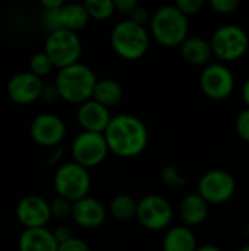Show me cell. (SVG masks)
I'll return each mask as SVG.
<instances>
[{
    "label": "cell",
    "mask_w": 249,
    "mask_h": 251,
    "mask_svg": "<svg viewBox=\"0 0 249 251\" xmlns=\"http://www.w3.org/2000/svg\"><path fill=\"white\" fill-rule=\"evenodd\" d=\"M104 137L109 150L120 157H135L141 154L148 144V131L145 124L132 115L113 116Z\"/></svg>",
    "instance_id": "cell-1"
},
{
    "label": "cell",
    "mask_w": 249,
    "mask_h": 251,
    "mask_svg": "<svg viewBox=\"0 0 249 251\" xmlns=\"http://www.w3.org/2000/svg\"><path fill=\"white\" fill-rule=\"evenodd\" d=\"M97 81L98 79L94 71L90 66L78 62L68 68L59 69L54 84L63 100L82 104L92 99Z\"/></svg>",
    "instance_id": "cell-2"
},
{
    "label": "cell",
    "mask_w": 249,
    "mask_h": 251,
    "mask_svg": "<svg viewBox=\"0 0 249 251\" xmlns=\"http://www.w3.org/2000/svg\"><path fill=\"white\" fill-rule=\"evenodd\" d=\"M151 32L154 38L166 47L182 46L189 32L188 16L175 4L161 6L151 18Z\"/></svg>",
    "instance_id": "cell-3"
},
{
    "label": "cell",
    "mask_w": 249,
    "mask_h": 251,
    "mask_svg": "<svg viewBox=\"0 0 249 251\" xmlns=\"http://www.w3.org/2000/svg\"><path fill=\"white\" fill-rule=\"evenodd\" d=\"M113 50L126 60L141 59L150 47V34L144 25L131 19L122 21L112 29L110 35Z\"/></svg>",
    "instance_id": "cell-4"
},
{
    "label": "cell",
    "mask_w": 249,
    "mask_h": 251,
    "mask_svg": "<svg viewBox=\"0 0 249 251\" xmlns=\"http://www.w3.org/2000/svg\"><path fill=\"white\" fill-rule=\"evenodd\" d=\"M53 182L57 196L72 203L87 197L91 187V178L88 169L75 162H68L60 165L56 169Z\"/></svg>",
    "instance_id": "cell-5"
},
{
    "label": "cell",
    "mask_w": 249,
    "mask_h": 251,
    "mask_svg": "<svg viewBox=\"0 0 249 251\" xmlns=\"http://www.w3.org/2000/svg\"><path fill=\"white\" fill-rule=\"evenodd\" d=\"M43 51L50 57L56 68L63 69L78 63L82 53V44L76 32L59 29L48 32Z\"/></svg>",
    "instance_id": "cell-6"
},
{
    "label": "cell",
    "mask_w": 249,
    "mask_h": 251,
    "mask_svg": "<svg viewBox=\"0 0 249 251\" xmlns=\"http://www.w3.org/2000/svg\"><path fill=\"white\" fill-rule=\"evenodd\" d=\"M210 43L214 56L223 62H232L248 51L249 37L247 31L238 25H225L213 34Z\"/></svg>",
    "instance_id": "cell-7"
},
{
    "label": "cell",
    "mask_w": 249,
    "mask_h": 251,
    "mask_svg": "<svg viewBox=\"0 0 249 251\" xmlns=\"http://www.w3.org/2000/svg\"><path fill=\"white\" fill-rule=\"evenodd\" d=\"M109 146L104 134L82 131L72 143L73 162L90 169L100 165L109 153Z\"/></svg>",
    "instance_id": "cell-8"
},
{
    "label": "cell",
    "mask_w": 249,
    "mask_h": 251,
    "mask_svg": "<svg viewBox=\"0 0 249 251\" xmlns=\"http://www.w3.org/2000/svg\"><path fill=\"white\" fill-rule=\"evenodd\" d=\"M236 181L227 171L213 169L205 172L198 182V194L208 204H222L233 197Z\"/></svg>",
    "instance_id": "cell-9"
},
{
    "label": "cell",
    "mask_w": 249,
    "mask_h": 251,
    "mask_svg": "<svg viewBox=\"0 0 249 251\" xmlns=\"http://www.w3.org/2000/svg\"><path fill=\"white\" fill-rule=\"evenodd\" d=\"M136 218L144 228L150 231H161L172 222L173 209L164 197L150 194L138 201Z\"/></svg>",
    "instance_id": "cell-10"
},
{
    "label": "cell",
    "mask_w": 249,
    "mask_h": 251,
    "mask_svg": "<svg viewBox=\"0 0 249 251\" xmlns=\"http://www.w3.org/2000/svg\"><path fill=\"white\" fill-rule=\"evenodd\" d=\"M201 90L211 100L227 99L235 88V78L223 63H210L200 76Z\"/></svg>",
    "instance_id": "cell-11"
},
{
    "label": "cell",
    "mask_w": 249,
    "mask_h": 251,
    "mask_svg": "<svg viewBox=\"0 0 249 251\" xmlns=\"http://www.w3.org/2000/svg\"><path fill=\"white\" fill-rule=\"evenodd\" d=\"M32 140L43 147H59L65 134L66 125L63 119L54 113L45 112L37 115L29 126Z\"/></svg>",
    "instance_id": "cell-12"
},
{
    "label": "cell",
    "mask_w": 249,
    "mask_h": 251,
    "mask_svg": "<svg viewBox=\"0 0 249 251\" xmlns=\"http://www.w3.org/2000/svg\"><path fill=\"white\" fill-rule=\"evenodd\" d=\"M44 84L31 71L15 74L7 82V96L18 104H29L41 99Z\"/></svg>",
    "instance_id": "cell-13"
},
{
    "label": "cell",
    "mask_w": 249,
    "mask_h": 251,
    "mask_svg": "<svg viewBox=\"0 0 249 251\" xmlns=\"http://www.w3.org/2000/svg\"><path fill=\"white\" fill-rule=\"evenodd\" d=\"M16 218L25 229L45 228L51 219L50 203L40 196H25L16 206Z\"/></svg>",
    "instance_id": "cell-14"
},
{
    "label": "cell",
    "mask_w": 249,
    "mask_h": 251,
    "mask_svg": "<svg viewBox=\"0 0 249 251\" xmlns=\"http://www.w3.org/2000/svg\"><path fill=\"white\" fill-rule=\"evenodd\" d=\"M113 116L110 115L109 107L100 104L94 99L79 104L78 112H76V119H78L81 128L88 132L104 134Z\"/></svg>",
    "instance_id": "cell-15"
},
{
    "label": "cell",
    "mask_w": 249,
    "mask_h": 251,
    "mask_svg": "<svg viewBox=\"0 0 249 251\" xmlns=\"http://www.w3.org/2000/svg\"><path fill=\"white\" fill-rule=\"evenodd\" d=\"M106 207L104 204L94 197H84L73 203L72 219L76 225L85 229H95L101 226L106 221Z\"/></svg>",
    "instance_id": "cell-16"
},
{
    "label": "cell",
    "mask_w": 249,
    "mask_h": 251,
    "mask_svg": "<svg viewBox=\"0 0 249 251\" xmlns=\"http://www.w3.org/2000/svg\"><path fill=\"white\" fill-rule=\"evenodd\" d=\"M19 251H59L53 231L47 228L23 229L19 237Z\"/></svg>",
    "instance_id": "cell-17"
},
{
    "label": "cell",
    "mask_w": 249,
    "mask_h": 251,
    "mask_svg": "<svg viewBox=\"0 0 249 251\" xmlns=\"http://www.w3.org/2000/svg\"><path fill=\"white\" fill-rule=\"evenodd\" d=\"M179 215H181V219L188 226L200 225L205 221V218L208 215V203L198 193L188 194L181 201Z\"/></svg>",
    "instance_id": "cell-18"
},
{
    "label": "cell",
    "mask_w": 249,
    "mask_h": 251,
    "mask_svg": "<svg viewBox=\"0 0 249 251\" xmlns=\"http://www.w3.org/2000/svg\"><path fill=\"white\" fill-rule=\"evenodd\" d=\"M182 57L192 65H205L213 57L211 43L201 37H188L181 46Z\"/></svg>",
    "instance_id": "cell-19"
},
{
    "label": "cell",
    "mask_w": 249,
    "mask_h": 251,
    "mask_svg": "<svg viewBox=\"0 0 249 251\" xmlns=\"http://www.w3.org/2000/svg\"><path fill=\"white\" fill-rule=\"evenodd\" d=\"M197 240L189 226H173L163 238V251H197Z\"/></svg>",
    "instance_id": "cell-20"
},
{
    "label": "cell",
    "mask_w": 249,
    "mask_h": 251,
    "mask_svg": "<svg viewBox=\"0 0 249 251\" xmlns=\"http://www.w3.org/2000/svg\"><path fill=\"white\" fill-rule=\"evenodd\" d=\"M60 19H62V29H68L76 32L82 29L90 19V15L84 6V3H68L63 4L60 9Z\"/></svg>",
    "instance_id": "cell-21"
},
{
    "label": "cell",
    "mask_w": 249,
    "mask_h": 251,
    "mask_svg": "<svg viewBox=\"0 0 249 251\" xmlns=\"http://www.w3.org/2000/svg\"><path fill=\"white\" fill-rule=\"evenodd\" d=\"M122 96H123V91H122L120 84L114 79L106 78V79L97 81L92 99L106 107H113L120 103Z\"/></svg>",
    "instance_id": "cell-22"
},
{
    "label": "cell",
    "mask_w": 249,
    "mask_h": 251,
    "mask_svg": "<svg viewBox=\"0 0 249 251\" xmlns=\"http://www.w3.org/2000/svg\"><path fill=\"white\" fill-rule=\"evenodd\" d=\"M110 213L120 221H128L136 218L138 212V201L129 194H119L112 199L110 201Z\"/></svg>",
    "instance_id": "cell-23"
},
{
    "label": "cell",
    "mask_w": 249,
    "mask_h": 251,
    "mask_svg": "<svg viewBox=\"0 0 249 251\" xmlns=\"http://www.w3.org/2000/svg\"><path fill=\"white\" fill-rule=\"evenodd\" d=\"M84 6L90 18L100 19V21L110 18L116 12L114 0H87L84 1Z\"/></svg>",
    "instance_id": "cell-24"
},
{
    "label": "cell",
    "mask_w": 249,
    "mask_h": 251,
    "mask_svg": "<svg viewBox=\"0 0 249 251\" xmlns=\"http://www.w3.org/2000/svg\"><path fill=\"white\" fill-rule=\"evenodd\" d=\"M54 68L53 62L50 60V57L44 53V51H38L35 53L31 60H29V71L37 75V76H45L51 72V69Z\"/></svg>",
    "instance_id": "cell-25"
},
{
    "label": "cell",
    "mask_w": 249,
    "mask_h": 251,
    "mask_svg": "<svg viewBox=\"0 0 249 251\" xmlns=\"http://www.w3.org/2000/svg\"><path fill=\"white\" fill-rule=\"evenodd\" d=\"M161 181L167 187H185L188 184L186 176L173 165H167L161 169Z\"/></svg>",
    "instance_id": "cell-26"
},
{
    "label": "cell",
    "mask_w": 249,
    "mask_h": 251,
    "mask_svg": "<svg viewBox=\"0 0 249 251\" xmlns=\"http://www.w3.org/2000/svg\"><path fill=\"white\" fill-rule=\"evenodd\" d=\"M72 209H73V203L57 196L50 201V212H51V218L56 219H65L68 216H72Z\"/></svg>",
    "instance_id": "cell-27"
},
{
    "label": "cell",
    "mask_w": 249,
    "mask_h": 251,
    "mask_svg": "<svg viewBox=\"0 0 249 251\" xmlns=\"http://www.w3.org/2000/svg\"><path fill=\"white\" fill-rule=\"evenodd\" d=\"M175 6L185 15V16H191L200 12V9L204 6L203 0H178L175 3Z\"/></svg>",
    "instance_id": "cell-28"
},
{
    "label": "cell",
    "mask_w": 249,
    "mask_h": 251,
    "mask_svg": "<svg viewBox=\"0 0 249 251\" xmlns=\"http://www.w3.org/2000/svg\"><path fill=\"white\" fill-rule=\"evenodd\" d=\"M236 132L239 137L249 143V107L242 110L236 118Z\"/></svg>",
    "instance_id": "cell-29"
},
{
    "label": "cell",
    "mask_w": 249,
    "mask_h": 251,
    "mask_svg": "<svg viewBox=\"0 0 249 251\" xmlns=\"http://www.w3.org/2000/svg\"><path fill=\"white\" fill-rule=\"evenodd\" d=\"M210 6L220 15H229L235 9H238L239 1L238 0H211Z\"/></svg>",
    "instance_id": "cell-30"
},
{
    "label": "cell",
    "mask_w": 249,
    "mask_h": 251,
    "mask_svg": "<svg viewBox=\"0 0 249 251\" xmlns=\"http://www.w3.org/2000/svg\"><path fill=\"white\" fill-rule=\"evenodd\" d=\"M59 251H90V247L84 240L72 237L70 240L59 244Z\"/></svg>",
    "instance_id": "cell-31"
},
{
    "label": "cell",
    "mask_w": 249,
    "mask_h": 251,
    "mask_svg": "<svg viewBox=\"0 0 249 251\" xmlns=\"http://www.w3.org/2000/svg\"><path fill=\"white\" fill-rule=\"evenodd\" d=\"M41 99L48 104H53V103L59 101L62 97H60V93H59L56 84H45L44 88H43V93H41Z\"/></svg>",
    "instance_id": "cell-32"
},
{
    "label": "cell",
    "mask_w": 249,
    "mask_h": 251,
    "mask_svg": "<svg viewBox=\"0 0 249 251\" xmlns=\"http://www.w3.org/2000/svg\"><path fill=\"white\" fill-rule=\"evenodd\" d=\"M131 18V21L132 22H135V24H138V25H144V24H147L148 21H150V13H148V9L147 7H144V6H138L131 15H129Z\"/></svg>",
    "instance_id": "cell-33"
},
{
    "label": "cell",
    "mask_w": 249,
    "mask_h": 251,
    "mask_svg": "<svg viewBox=\"0 0 249 251\" xmlns=\"http://www.w3.org/2000/svg\"><path fill=\"white\" fill-rule=\"evenodd\" d=\"M138 6L139 4H138L136 0H114L116 10H119L122 13H128V15H131Z\"/></svg>",
    "instance_id": "cell-34"
},
{
    "label": "cell",
    "mask_w": 249,
    "mask_h": 251,
    "mask_svg": "<svg viewBox=\"0 0 249 251\" xmlns=\"http://www.w3.org/2000/svg\"><path fill=\"white\" fill-rule=\"evenodd\" d=\"M53 234H54V238H56V241L59 244H62V243H65V241H68V240H70L73 237L70 228H68V226H57L53 231Z\"/></svg>",
    "instance_id": "cell-35"
},
{
    "label": "cell",
    "mask_w": 249,
    "mask_h": 251,
    "mask_svg": "<svg viewBox=\"0 0 249 251\" xmlns=\"http://www.w3.org/2000/svg\"><path fill=\"white\" fill-rule=\"evenodd\" d=\"M40 3H41V6L44 7V10L57 9V7H62V6L65 4L63 0H41Z\"/></svg>",
    "instance_id": "cell-36"
},
{
    "label": "cell",
    "mask_w": 249,
    "mask_h": 251,
    "mask_svg": "<svg viewBox=\"0 0 249 251\" xmlns=\"http://www.w3.org/2000/svg\"><path fill=\"white\" fill-rule=\"evenodd\" d=\"M62 156H63V149L62 147H57L51 154H50V157H48V165H56V163H59V160L62 159Z\"/></svg>",
    "instance_id": "cell-37"
},
{
    "label": "cell",
    "mask_w": 249,
    "mask_h": 251,
    "mask_svg": "<svg viewBox=\"0 0 249 251\" xmlns=\"http://www.w3.org/2000/svg\"><path fill=\"white\" fill-rule=\"evenodd\" d=\"M242 99H244L247 107H249V78L244 82V85H242Z\"/></svg>",
    "instance_id": "cell-38"
},
{
    "label": "cell",
    "mask_w": 249,
    "mask_h": 251,
    "mask_svg": "<svg viewBox=\"0 0 249 251\" xmlns=\"http://www.w3.org/2000/svg\"><path fill=\"white\" fill-rule=\"evenodd\" d=\"M197 251H222L219 247H216V246H211V244H205V246H201V247H198Z\"/></svg>",
    "instance_id": "cell-39"
},
{
    "label": "cell",
    "mask_w": 249,
    "mask_h": 251,
    "mask_svg": "<svg viewBox=\"0 0 249 251\" xmlns=\"http://www.w3.org/2000/svg\"><path fill=\"white\" fill-rule=\"evenodd\" d=\"M238 251H249V244H248V246H244L242 249H239Z\"/></svg>",
    "instance_id": "cell-40"
}]
</instances>
